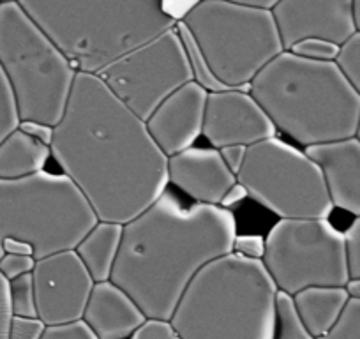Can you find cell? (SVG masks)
Returning a JSON list of instances; mask_svg holds the SVG:
<instances>
[{
  "mask_svg": "<svg viewBox=\"0 0 360 339\" xmlns=\"http://www.w3.org/2000/svg\"><path fill=\"white\" fill-rule=\"evenodd\" d=\"M356 138H359V141H360V120H359V127H356V134H355Z\"/></svg>",
  "mask_w": 360,
  "mask_h": 339,
  "instance_id": "cell-43",
  "label": "cell"
},
{
  "mask_svg": "<svg viewBox=\"0 0 360 339\" xmlns=\"http://www.w3.org/2000/svg\"><path fill=\"white\" fill-rule=\"evenodd\" d=\"M168 181L202 205H221L224 193L237 182L214 147H191L168 158Z\"/></svg>",
  "mask_w": 360,
  "mask_h": 339,
  "instance_id": "cell-16",
  "label": "cell"
},
{
  "mask_svg": "<svg viewBox=\"0 0 360 339\" xmlns=\"http://www.w3.org/2000/svg\"><path fill=\"white\" fill-rule=\"evenodd\" d=\"M98 76L141 120H147L168 96L193 82L191 65L175 27L110 62Z\"/></svg>",
  "mask_w": 360,
  "mask_h": 339,
  "instance_id": "cell-11",
  "label": "cell"
},
{
  "mask_svg": "<svg viewBox=\"0 0 360 339\" xmlns=\"http://www.w3.org/2000/svg\"><path fill=\"white\" fill-rule=\"evenodd\" d=\"M13 316L15 313L11 307V297H9V281L0 274V339H9Z\"/></svg>",
  "mask_w": 360,
  "mask_h": 339,
  "instance_id": "cell-35",
  "label": "cell"
},
{
  "mask_svg": "<svg viewBox=\"0 0 360 339\" xmlns=\"http://www.w3.org/2000/svg\"><path fill=\"white\" fill-rule=\"evenodd\" d=\"M335 64L360 96V30H355L345 43L339 44Z\"/></svg>",
  "mask_w": 360,
  "mask_h": 339,
  "instance_id": "cell-24",
  "label": "cell"
},
{
  "mask_svg": "<svg viewBox=\"0 0 360 339\" xmlns=\"http://www.w3.org/2000/svg\"><path fill=\"white\" fill-rule=\"evenodd\" d=\"M175 29L176 32H179L180 41H182V44H184L186 55H188L189 65H191V71H193V82L198 83L200 87L205 89L209 94L210 92L230 91L224 83H221L219 79L216 78V75H214L212 69H210L209 62H207L205 55L202 53L198 43H196V39L193 37V34L189 32L188 27H186L182 22H176Z\"/></svg>",
  "mask_w": 360,
  "mask_h": 339,
  "instance_id": "cell-22",
  "label": "cell"
},
{
  "mask_svg": "<svg viewBox=\"0 0 360 339\" xmlns=\"http://www.w3.org/2000/svg\"><path fill=\"white\" fill-rule=\"evenodd\" d=\"M122 234L124 224L98 221L96 226L90 228L89 234L76 245V255L83 262L94 283H105L112 279Z\"/></svg>",
  "mask_w": 360,
  "mask_h": 339,
  "instance_id": "cell-20",
  "label": "cell"
},
{
  "mask_svg": "<svg viewBox=\"0 0 360 339\" xmlns=\"http://www.w3.org/2000/svg\"><path fill=\"white\" fill-rule=\"evenodd\" d=\"M82 320L98 339H131L148 318L122 288L105 281L94 285Z\"/></svg>",
  "mask_w": 360,
  "mask_h": 339,
  "instance_id": "cell-18",
  "label": "cell"
},
{
  "mask_svg": "<svg viewBox=\"0 0 360 339\" xmlns=\"http://www.w3.org/2000/svg\"><path fill=\"white\" fill-rule=\"evenodd\" d=\"M355 0H281L272 13L285 50L306 37L342 44L355 32Z\"/></svg>",
  "mask_w": 360,
  "mask_h": 339,
  "instance_id": "cell-14",
  "label": "cell"
},
{
  "mask_svg": "<svg viewBox=\"0 0 360 339\" xmlns=\"http://www.w3.org/2000/svg\"><path fill=\"white\" fill-rule=\"evenodd\" d=\"M46 324L39 316H13L9 339H41Z\"/></svg>",
  "mask_w": 360,
  "mask_h": 339,
  "instance_id": "cell-32",
  "label": "cell"
},
{
  "mask_svg": "<svg viewBox=\"0 0 360 339\" xmlns=\"http://www.w3.org/2000/svg\"><path fill=\"white\" fill-rule=\"evenodd\" d=\"M202 2L203 0H161V6L165 15L176 23L182 22Z\"/></svg>",
  "mask_w": 360,
  "mask_h": 339,
  "instance_id": "cell-36",
  "label": "cell"
},
{
  "mask_svg": "<svg viewBox=\"0 0 360 339\" xmlns=\"http://www.w3.org/2000/svg\"><path fill=\"white\" fill-rule=\"evenodd\" d=\"M353 20H355V29L360 30V0H355L353 4Z\"/></svg>",
  "mask_w": 360,
  "mask_h": 339,
  "instance_id": "cell-42",
  "label": "cell"
},
{
  "mask_svg": "<svg viewBox=\"0 0 360 339\" xmlns=\"http://www.w3.org/2000/svg\"><path fill=\"white\" fill-rule=\"evenodd\" d=\"M345 252L346 267L349 279L360 278V216L352 221L345 234Z\"/></svg>",
  "mask_w": 360,
  "mask_h": 339,
  "instance_id": "cell-29",
  "label": "cell"
},
{
  "mask_svg": "<svg viewBox=\"0 0 360 339\" xmlns=\"http://www.w3.org/2000/svg\"><path fill=\"white\" fill-rule=\"evenodd\" d=\"M288 51H292L293 55H299V57L309 58V60L335 62L339 53V44L328 39H321V37H306V39L297 41Z\"/></svg>",
  "mask_w": 360,
  "mask_h": 339,
  "instance_id": "cell-27",
  "label": "cell"
},
{
  "mask_svg": "<svg viewBox=\"0 0 360 339\" xmlns=\"http://www.w3.org/2000/svg\"><path fill=\"white\" fill-rule=\"evenodd\" d=\"M237 182L281 219H328L334 210L316 162L276 136L249 145Z\"/></svg>",
  "mask_w": 360,
  "mask_h": 339,
  "instance_id": "cell-9",
  "label": "cell"
},
{
  "mask_svg": "<svg viewBox=\"0 0 360 339\" xmlns=\"http://www.w3.org/2000/svg\"><path fill=\"white\" fill-rule=\"evenodd\" d=\"M249 92L276 129L304 147L356 134L360 96L335 62L285 50L256 75Z\"/></svg>",
  "mask_w": 360,
  "mask_h": 339,
  "instance_id": "cell-3",
  "label": "cell"
},
{
  "mask_svg": "<svg viewBox=\"0 0 360 339\" xmlns=\"http://www.w3.org/2000/svg\"><path fill=\"white\" fill-rule=\"evenodd\" d=\"M245 151H248V147H244V145H230V147L219 148L221 158H223L224 165L230 168L231 174L238 175L242 165H244Z\"/></svg>",
  "mask_w": 360,
  "mask_h": 339,
  "instance_id": "cell-38",
  "label": "cell"
},
{
  "mask_svg": "<svg viewBox=\"0 0 360 339\" xmlns=\"http://www.w3.org/2000/svg\"><path fill=\"white\" fill-rule=\"evenodd\" d=\"M41 339H98L92 328L83 320L60 325H46Z\"/></svg>",
  "mask_w": 360,
  "mask_h": 339,
  "instance_id": "cell-30",
  "label": "cell"
},
{
  "mask_svg": "<svg viewBox=\"0 0 360 339\" xmlns=\"http://www.w3.org/2000/svg\"><path fill=\"white\" fill-rule=\"evenodd\" d=\"M297 316L314 339L323 338L335 327L349 302L342 286H313L292 297Z\"/></svg>",
  "mask_w": 360,
  "mask_h": 339,
  "instance_id": "cell-19",
  "label": "cell"
},
{
  "mask_svg": "<svg viewBox=\"0 0 360 339\" xmlns=\"http://www.w3.org/2000/svg\"><path fill=\"white\" fill-rule=\"evenodd\" d=\"M131 339H182L168 320H147Z\"/></svg>",
  "mask_w": 360,
  "mask_h": 339,
  "instance_id": "cell-34",
  "label": "cell"
},
{
  "mask_svg": "<svg viewBox=\"0 0 360 339\" xmlns=\"http://www.w3.org/2000/svg\"><path fill=\"white\" fill-rule=\"evenodd\" d=\"M346 292H348L349 299H355V300H360V278L359 279H349L348 283H346Z\"/></svg>",
  "mask_w": 360,
  "mask_h": 339,
  "instance_id": "cell-41",
  "label": "cell"
},
{
  "mask_svg": "<svg viewBox=\"0 0 360 339\" xmlns=\"http://www.w3.org/2000/svg\"><path fill=\"white\" fill-rule=\"evenodd\" d=\"M20 117L16 110L15 96H13L11 87H9L8 78L4 71L0 69V143L6 140V136L18 129Z\"/></svg>",
  "mask_w": 360,
  "mask_h": 339,
  "instance_id": "cell-26",
  "label": "cell"
},
{
  "mask_svg": "<svg viewBox=\"0 0 360 339\" xmlns=\"http://www.w3.org/2000/svg\"><path fill=\"white\" fill-rule=\"evenodd\" d=\"M210 69L228 89L251 91V82L285 51L270 9L203 0L184 20Z\"/></svg>",
  "mask_w": 360,
  "mask_h": 339,
  "instance_id": "cell-8",
  "label": "cell"
},
{
  "mask_svg": "<svg viewBox=\"0 0 360 339\" xmlns=\"http://www.w3.org/2000/svg\"><path fill=\"white\" fill-rule=\"evenodd\" d=\"M307 155L321 170L328 196L335 209L360 216V141L346 138L306 147Z\"/></svg>",
  "mask_w": 360,
  "mask_h": 339,
  "instance_id": "cell-17",
  "label": "cell"
},
{
  "mask_svg": "<svg viewBox=\"0 0 360 339\" xmlns=\"http://www.w3.org/2000/svg\"><path fill=\"white\" fill-rule=\"evenodd\" d=\"M202 134L219 151L230 145L249 147L269 140L278 134V129L251 92L230 89L209 94Z\"/></svg>",
  "mask_w": 360,
  "mask_h": 339,
  "instance_id": "cell-13",
  "label": "cell"
},
{
  "mask_svg": "<svg viewBox=\"0 0 360 339\" xmlns=\"http://www.w3.org/2000/svg\"><path fill=\"white\" fill-rule=\"evenodd\" d=\"M235 255L251 260H262L265 255V237L262 235H237L233 241Z\"/></svg>",
  "mask_w": 360,
  "mask_h": 339,
  "instance_id": "cell-33",
  "label": "cell"
},
{
  "mask_svg": "<svg viewBox=\"0 0 360 339\" xmlns=\"http://www.w3.org/2000/svg\"><path fill=\"white\" fill-rule=\"evenodd\" d=\"M2 2H16V0H0V4H2Z\"/></svg>",
  "mask_w": 360,
  "mask_h": 339,
  "instance_id": "cell-44",
  "label": "cell"
},
{
  "mask_svg": "<svg viewBox=\"0 0 360 339\" xmlns=\"http://www.w3.org/2000/svg\"><path fill=\"white\" fill-rule=\"evenodd\" d=\"M274 339H314L300 324L292 297L281 292L278 293V316H276Z\"/></svg>",
  "mask_w": 360,
  "mask_h": 339,
  "instance_id": "cell-23",
  "label": "cell"
},
{
  "mask_svg": "<svg viewBox=\"0 0 360 339\" xmlns=\"http://www.w3.org/2000/svg\"><path fill=\"white\" fill-rule=\"evenodd\" d=\"M318 339H360V300L349 299L335 327Z\"/></svg>",
  "mask_w": 360,
  "mask_h": 339,
  "instance_id": "cell-28",
  "label": "cell"
},
{
  "mask_svg": "<svg viewBox=\"0 0 360 339\" xmlns=\"http://www.w3.org/2000/svg\"><path fill=\"white\" fill-rule=\"evenodd\" d=\"M18 127L23 131V133L36 138L37 141L48 145V147H50L51 141H53V133H55L53 126H48V124H43V122H32V120H23V122H20Z\"/></svg>",
  "mask_w": 360,
  "mask_h": 339,
  "instance_id": "cell-37",
  "label": "cell"
},
{
  "mask_svg": "<svg viewBox=\"0 0 360 339\" xmlns=\"http://www.w3.org/2000/svg\"><path fill=\"white\" fill-rule=\"evenodd\" d=\"M98 221L82 191L64 174L43 170L16 181L0 179V258L6 241L30 245L36 260L76 249Z\"/></svg>",
  "mask_w": 360,
  "mask_h": 339,
  "instance_id": "cell-6",
  "label": "cell"
},
{
  "mask_svg": "<svg viewBox=\"0 0 360 339\" xmlns=\"http://www.w3.org/2000/svg\"><path fill=\"white\" fill-rule=\"evenodd\" d=\"M37 316L46 325L82 320L94 279L75 249L36 260L32 271Z\"/></svg>",
  "mask_w": 360,
  "mask_h": 339,
  "instance_id": "cell-12",
  "label": "cell"
},
{
  "mask_svg": "<svg viewBox=\"0 0 360 339\" xmlns=\"http://www.w3.org/2000/svg\"><path fill=\"white\" fill-rule=\"evenodd\" d=\"M9 297L15 316H37L36 288H34L32 274L20 276L9 281Z\"/></svg>",
  "mask_w": 360,
  "mask_h": 339,
  "instance_id": "cell-25",
  "label": "cell"
},
{
  "mask_svg": "<svg viewBox=\"0 0 360 339\" xmlns=\"http://www.w3.org/2000/svg\"><path fill=\"white\" fill-rule=\"evenodd\" d=\"M245 198H249V195H248V191H245V188L240 184V182H235V184L231 186V188L228 189L226 193H224V196H223V200H221V205L219 207L231 210V209H233V207H237L238 203L244 202Z\"/></svg>",
  "mask_w": 360,
  "mask_h": 339,
  "instance_id": "cell-39",
  "label": "cell"
},
{
  "mask_svg": "<svg viewBox=\"0 0 360 339\" xmlns=\"http://www.w3.org/2000/svg\"><path fill=\"white\" fill-rule=\"evenodd\" d=\"M209 92L189 82L165 99L145 120L148 134L166 158L195 147L203 131Z\"/></svg>",
  "mask_w": 360,
  "mask_h": 339,
  "instance_id": "cell-15",
  "label": "cell"
},
{
  "mask_svg": "<svg viewBox=\"0 0 360 339\" xmlns=\"http://www.w3.org/2000/svg\"><path fill=\"white\" fill-rule=\"evenodd\" d=\"M36 267V258L29 255H4L0 258V274L8 281L20 278V276L32 274Z\"/></svg>",
  "mask_w": 360,
  "mask_h": 339,
  "instance_id": "cell-31",
  "label": "cell"
},
{
  "mask_svg": "<svg viewBox=\"0 0 360 339\" xmlns=\"http://www.w3.org/2000/svg\"><path fill=\"white\" fill-rule=\"evenodd\" d=\"M78 72L98 75L176 25L161 0H16Z\"/></svg>",
  "mask_w": 360,
  "mask_h": 339,
  "instance_id": "cell-4",
  "label": "cell"
},
{
  "mask_svg": "<svg viewBox=\"0 0 360 339\" xmlns=\"http://www.w3.org/2000/svg\"><path fill=\"white\" fill-rule=\"evenodd\" d=\"M237 221L219 205H184L166 189L124 224L112 279L148 320H168L196 274L233 251Z\"/></svg>",
  "mask_w": 360,
  "mask_h": 339,
  "instance_id": "cell-2",
  "label": "cell"
},
{
  "mask_svg": "<svg viewBox=\"0 0 360 339\" xmlns=\"http://www.w3.org/2000/svg\"><path fill=\"white\" fill-rule=\"evenodd\" d=\"M226 2H233V4H242V6H251V8H259V9H272L281 2V0H226Z\"/></svg>",
  "mask_w": 360,
  "mask_h": 339,
  "instance_id": "cell-40",
  "label": "cell"
},
{
  "mask_svg": "<svg viewBox=\"0 0 360 339\" xmlns=\"http://www.w3.org/2000/svg\"><path fill=\"white\" fill-rule=\"evenodd\" d=\"M281 293L349 281L345 235L328 219H279L265 237L262 258Z\"/></svg>",
  "mask_w": 360,
  "mask_h": 339,
  "instance_id": "cell-10",
  "label": "cell"
},
{
  "mask_svg": "<svg viewBox=\"0 0 360 339\" xmlns=\"http://www.w3.org/2000/svg\"><path fill=\"white\" fill-rule=\"evenodd\" d=\"M278 293L262 260L230 252L193 278L169 324L182 339H274Z\"/></svg>",
  "mask_w": 360,
  "mask_h": 339,
  "instance_id": "cell-5",
  "label": "cell"
},
{
  "mask_svg": "<svg viewBox=\"0 0 360 339\" xmlns=\"http://www.w3.org/2000/svg\"><path fill=\"white\" fill-rule=\"evenodd\" d=\"M50 151L99 221L129 223L168 189V158L98 75H76Z\"/></svg>",
  "mask_w": 360,
  "mask_h": 339,
  "instance_id": "cell-1",
  "label": "cell"
},
{
  "mask_svg": "<svg viewBox=\"0 0 360 339\" xmlns=\"http://www.w3.org/2000/svg\"><path fill=\"white\" fill-rule=\"evenodd\" d=\"M0 69L15 96L20 122L53 127L60 122L78 71L18 2L0 4Z\"/></svg>",
  "mask_w": 360,
  "mask_h": 339,
  "instance_id": "cell-7",
  "label": "cell"
},
{
  "mask_svg": "<svg viewBox=\"0 0 360 339\" xmlns=\"http://www.w3.org/2000/svg\"><path fill=\"white\" fill-rule=\"evenodd\" d=\"M50 155L48 145L29 136L18 127L0 143V179L16 181L39 174Z\"/></svg>",
  "mask_w": 360,
  "mask_h": 339,
  "instance_id": "cell-21",
  "label": "cell"
}]
</instances>
